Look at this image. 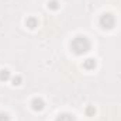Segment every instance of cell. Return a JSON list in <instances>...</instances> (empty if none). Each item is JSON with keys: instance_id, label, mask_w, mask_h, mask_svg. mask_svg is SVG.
<instances>
[{"instance_id": "30bf717a", "label": "cell", "mask_w": 121, "mask_h": 121, "mask_svg": "<svg viewBox=\"0 0 121 121\" xmlns=\"http://www.w3.org/2000/svg\"><path fill=\"white\" fill-rule=\"evenodd\" d=\"M13 82H14V83H13V85H18V82H20V78H17V79H14V80H13Z\"/></svg>"}, {"instance_id": "7a4b0ae2", "label": "cell", "mask_w": 121, "mask_h": 121, "mask_svg": "<svg viewBox=\"0 0 121 121\" xmlns=\"http://www.w3.org/2000/svg\"><path fill=\"white\" fill-rule=\"evenodd\" d=\"M114 23H116V20H114V17L111 16V14H103L101 16V18H100V26L103 27V28H111L113 26H114Z\"/></svg>"}, {"instance_id": "5b68a950", "label": "cell", "mask_w": 121, "mask_h": 121, "mask_svg": "<svg viewBox=\"0 0 121 121\" xmlns=\"http://www.w3.org/2000/svg\"><path fill=\"white\" fill-rule=\"evenodd\" d=\"M56 121H75V118L72 116H69V114H62L56 118Z\"/></svg>"}, {"instance_id": "277c9868", "label": "cell", "mask_w": 121, "mask_h": 121, "mask_svg": "<svg viewBox=\"0 0 121 121\" xmlns=\"http://www.w3.org/2000/svg\"><path fill=\"white\" fill-rule=\"evenodd\" d=\"M83 66H85L86 69H93V68L96 66V62H94V59H86L85 63H83Z\"/></svg>"}, {"instance_id": "8992f818", "label": "cell", "mask_w": 121, "mask_h": 121, "mask_svg": "<svg viewBox=\"0 0 121 121\" xmlns=\"http://www.w3.org/2000/svg\"><path fill=\"white\" fill-rule=\"evenodd\" d=\"M27 26H28L30 28H35V27H37V20H35V18H30V20L27 21Z\"/></svg>"}, {"instance_id": "9c48e42d", "label": "cell", "mask_w": 121, "mask_h": 121, "mask_svg": "<svg viewBox=\"0 0 121 121\" xmlns=\"http://www.w3.org/2000/svg\"><path fill=\"white\" fill-rule=\"evenodd\" d=\"M49 7H52V9H56V1H51V3H49Z\"/></svg>"}, {"instance_id": "3957f363", "label": "cell", "mask_w": 121, "mask_h": 121, "mask_svg": "<svg viewBox=\"0 0 121 121\" xmlns=\"http://www.w3.org/2000/svg\"><path fill=\"white\" fill-rule=\"evenodd\" d=\"M32 107H34V110H42V108H44V103H42V100L35 99V100L32 101Z\"/></svg>"}, {"instance_id": "52a82bcc", "label": "cell", "mask_w": 121, "mask_h": 121, "mask_svg": "<svg viewBox=\"0 0 121 121\" xmlns=\"http://www.w3.org/2000/svg\"><path fill=\"white\" fill-rule=\"evenodd\" d=\"M0 79H1V80L9 79V70H1V72H0Z\"/></svg>"}, {"instance_id": "ba28073f", "label": "cell", "mask_w": 121, "mask_h": 121, "mask_svg": "<svg viewBox=\"0 0 121 121\" xmlns=\"http://www.w3.org/2000/svg\"><path fill=\"white\" fill-rule=\"evenodd\" d=\"M0 121H9V117L6 114H0Z\"/></svg>"}, {"instance_id": "6da1fadb", "label": "cell", "mask_w": 121, "mask_h": 121, "mask_svg": "<svg viewBox=\"0 0 121 121\" xmlns=\"http://www.w3.org/2000/svg\"><path fill=\"white\" fill-rule=\"evenodd\" d=\"M72 51L76 54V55H82L85 52H87L90 49V42L86 37H76L73 41H72Z\"/></svg>"}]
</instances>
